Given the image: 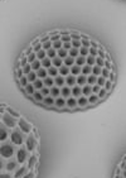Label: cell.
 <instances>
[{
	"mask_svg": "<svg viewBox=\"0 0 126 178\" xmlns=\"http://www.w3.org/2000/svg\"><path fill=\"white\" fill-rule=\"evenodd\" d=\"M15 77L37 104L77 110L109 96L116 68L109 49L95 37L75 29H53L32 39L23 49Z\"/></svg>",
	"mask_w": 126,
	"mask_h": 178,
	"instance_id": "1",
	"label": "cell"
}]
</instances>
